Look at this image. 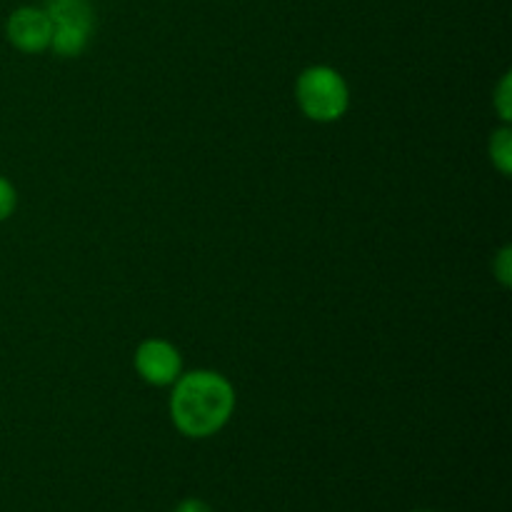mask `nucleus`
<instances>
[{"label": "nucleus", "instance_id": "1", "mask_svg": "<svg viewBox=\"0 0 512 512\" xmlns=\"http://www.w3.org/2000/svg\"><path fill=\"white\" fill-rule=\"evenodd\" d=\"M170 388V420L185 438H210L233 418L235 388L215 370H190Z\"/></svg>", "mask_w": 512, "mask_h": 512}, {"label": "nucleus", "instance_id": "2", "mask_svg": "<svg viewBox=\"0 0 512 512\" xmlns=\"http://www.w3.org/2000/svg\"><path fill=\"white\" fill-rule=\"evenodd\" d=\"M295 100L313 123H335L350 108V88L330 65H310L295 80Z\"/></svg>", "mask_w": 512, "mask_h": 512}, {"label": "nucleus", "instance_id": "3", "mask_svg": "<svg viewBox=\"0 0 512 512\" xmlns=\"http://www.w3.org/2000/svg\"><path fill=\"white\" fill-rule=\"evenodd\" d=\"M135 370L153 388H170L183 375V355L163 338H148L133 355Z\"/></svg>", "mask_w": 512, "mask_h": 512}, {"label": "nucleus", "instance_id": "4", "mask_svg": "<svg viewBox=\"0 0 512 512\" xmlns=\"http://www.w3.org/2000/svg\"><path fill=\"white\" fill-rule=\"evenodd\" d=\"M5 35H8L10 45L18 48L20 53H43L50 48V38H53V20L48 18L45 8H33V5H23V8L13 10L5 23Z\"/></svg>", "mask_w": 512, "mask_h": 512}, {"label": "nucleus", "instance_id": "5", "mask_svg": "<svg viewBox=\"0 0 512 512\" xmlns=\"http://www.w3.org/2000/svg\"><path fill=\"white\" fill-rule=\"evenodd\" d=\"M45 13L53 25H73L93 33L95 8L90 0H45Z\"/></svg>", "mask_w": 512, "mask_h": 512}, {"label": "nucleus", "instance_id": "6", "mask_svg": "<svg viewBox=\"0 0 512 512\" xmlns=\"http://www.w3.org/2000/svg\"><path fill=\"white\" fill-rule=\"evenodd\" d=\"M90 30L73 28V25H53V38H50V50L60 58H78L88 48Z\"/></svg>", "mask_w": 512, "mask_h": 512}, {"label": "nucleus", "instance_id": "7", "mask_svg": "<svg viewBox=\"0 0 512 512\" xmlns=\"http://www.w3.org/2000/svg\"><path fill=\"white\" fill-rule=\"evenodd\" d=\"M488 153H490V163L495 165V170L508 178L512 173V130L508 125H503V128H498L493 135H490Z\"/></svg>", "mask_w": 512, "mask_h": 512}, {"label": "nucleus", "instance_id": "8", "mask_svg": "<svg viewBox=\"0 0 512 512\" xmlns=\"http://www.w3.org/2000/svg\"><path fill=\"white\" fill-rule=\"evenodd\" d=\"M493 105H495V110H498L500 118H503V123L508 125L512 120V80H510V73H505L503 78H500L498 88H495V95H493Z\"/></svg>", "mask_w": 512, "mask_h": 512}, {"label": "nucleus", "instance_id": "9", "mask_svg": "<svg viewBox=\"0 0 512 512\" xmlns=\"http://www.w3.org/2000/svg\"><path fill=\"white\" fill-rule=\"evenodd\" d=\"M493 275H495V280L503 285V288H510L512 285V248L510 245L500 248V253L495 255Z\"/></svg>", "mask_w": 512, "mask_h": 512}, {"label": "nucleus", "instance_id": "10", "mask_svg": "<svg viewBox=\"0 0 512 512\" xmlns=\"http://www.w3.org/2000/svg\"><path fill=\"white\" fill-rule=\"evenodd\" d=\"M15 208H18V190L8 178L0 175V223L8 220L15 213Z\"/></svg>", "mask_w": 512, "mask_h": 512}, {"label": "nucleus", "instance_id": "11", "mask_svg": "<svg viewBox=\"0 0 512 512\" xmlns=\"http://www.w3.org/2000/svg\"><path fill=\"white\" fill-rule=\"evenodd\" d=\"M175 512H213V508H210V505L200 498H185V500H180Z\"/></svg>", "mask_w": 512, "mask_h": 512}, {"label": "nucleus", "instance_id": "12", "mask_svg": "<svg viewBox=\"0 0 512 512\" xmlns=\"http://www.w3.org/2000/svg\"><path fill=\"white\" fill-rule=\"evenodd\" d=\"M413 512H433V510H413Z\"/></svg>", "mask_w": 512, "mask_h": 512}]
</instances>
